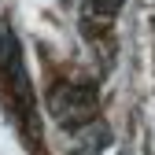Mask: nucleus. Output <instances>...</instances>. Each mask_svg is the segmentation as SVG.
Returning <instances> with one entry per match:
<instances>
[{
	"label": "nucleus",
	"instance_id": "1",
	"mask_svg": "<svg viewBox=\"0 0 155 155\" xmlns=\"http://www.w3.org/2000/svg\"><path fill=\"white\" fill-rule=\"evenodd\" d=\"M48 111L63 129H85L96 118V89L85 81H63L48 92Z\"/></svg>",
	"mask_w": 155,
	"mask_h": 155
},
{
	"label": "nucleus",
	"instance_id": "2",
	"mask_svg": "<svg viewBox=\"0 0 155 155\" xmlns=\"http://www.w3.org/2000/svg\"><path fill=\"white\" fill-rule=\"evenodd\" d=\"M15 67H22V59H18V41H15V33H0V70L11 74Z\"/></svg>",
	"mask_w": 155,
	"mask_h": 155
},
{
	"label": "nucleus",
	"instance_id": "3",
	"mask_svg": "<svg viewBox=\"0 0 155 155\" xmlns=\"http://www.w3.org/2000/svg\"><path fill=\"white\" fill-rule=\"evenodd\" d=\"M89 11H92L96 18H111L114 11H118V0H92V4H89Z\"/></svg>",
	"mask_w": 155,
	"mask_h": 155
}]
</instances>
